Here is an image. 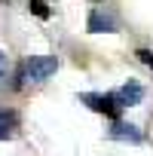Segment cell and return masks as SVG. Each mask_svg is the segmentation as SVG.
<instances>
[{
  "mask_svg": "<svg viewBox=\"0 0 153 156\" xmlns=\"http://www.w3.org/2000/svg\"><path fill=\"white\" fill-rule=\"evenodd\" d=\"M0 126H16V113H6V110H0Z\"/></svg>",
  "mask_w": 153,
  "mask_h": 156,
  "instance_id": "obj_7",
  "label": "cell"
},
{
  "mask_svg": "<svg viewBox=\"0 0 153 156\" xmlns=\"http://www.w3.org/2000/svg\"><path fill=\"white\" fill-rule=\"evenodd\" d=\"M116 98H119V104H123V107H135V104H141L144 89H141L138 83H129V86H123V89L116 92Z\"/></svg>",
  "mask_w": 153,
  "mask_h": 156,
  "instance_id": "obj_3",
  "label": "cell"
},
{
  "mask_svg": "<svg viewBox=\"0 0 153 156\" xmlns=\"http://www.w3.org/2000/svg\"><path fill=\"white\" fill-rule=\"evenodd\" d=\"M55 67H58V61L52 58V55H37V58H31L28 64H25V73H28V80H49V76L55 73Z\"/></svg>",
  "mask_w": 153,
  "mask_h": 156,
  "instance_id": "obj_2",
  "label": "cell"
},
{
  "mask_svg": "<svg viewBox=\"0 0 153 156\" xmlns=\"http://www.w3.org/2000/svg\"><path fill=\"white\" fill-rule=\"evenodd\" d=\"M138 58H141L147 67H153V52H150V49H138Z\"/></svg>",
  "mask_w": 153,
  "mask_h": 156,
  "instance_id": "obj_8",
  "label": "cell"
},
{
  "mask_svg": "<svg viewBox=\"0 0 153 156\" xmlns=\"http://www.w3.org/2000/svg\"><path fill=\"white\" fill-rule=\"evenodd\" d=\"M110 138H116V141H129V144H141V132H138L135 126H126V122H113Z\"/></svg>",
  "mask_w": 153,
  "mask_h": 156,
  "instance_id": "obj_4",
  "label": "cell"
},
{
  "mask_svg": "<svg viewBox=\"0 0 153 156\" xmlns=\"http://www.w3.org/2000/svg\"><path fill=\"white\" fill-rule=\"evenodd\" d=\"M83 101L92 107V110H98V113H107L113 122H119V113H123V104H119V98H116V92L113 95H83Z\"/></svg>",
  "mask_w": 153,
  "mask_h": 156,
  "instance_id": "obj_1",
  "label": "cell"
},
{
  "mask_svg": "<svg viewBox=\"0 0 153 156\" xmlns=\"http://www.w3.org/2000/svg\"><path fill=\"white\" fill-rule=\"evenodd\" d=\"M6 67H9V61H6V55L0 52V73H6Z\"/></svg>",
  "mask_w": 153,
  "mask_h": 156,
  "instance_id": "obj_9",
  "label": "cell"
},
{
  "mask_svg": "<svg viewBox=\"0 0 153 156\" xmlns=\"http://www.w3.org/2000/svg\"><path fill=\"white\" fill-rule=\"evenodd\" d=\"M113 28H116V22H113L110 16H104V12H98V9L89 16V31H92V34H104V31H113Z\"/></svg>",
  "mask_w": 153,
  "mask_h": 156,
  "instance_id": "obj_5",
  "label": "cell"
},
{
  "mask_svg": "<svg viewBox=\"0 0 153 156\" xmlns=\"http://www.w3.org/2000/svg\"><path fill=\"white\" fill-rule=\"evenodd\" d=\"M31 12H34L37 19H49V6L43 3V0H31Z\"/></svg>",
  "mask_w": 153,
  "mask_h": 156,
  "instance_id": "obj_6",
  "label": "cell"
}]
</instances>
